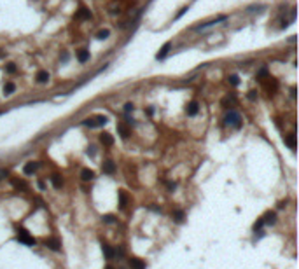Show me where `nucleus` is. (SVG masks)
Returning a JSON list of instances; mask_svg holds the SVG:
<instances>
[{
	"label": "nucleus",
	"instance_id": "nucleus-11",
	"mask_svg": "<svg viewBox=\"0 0 299 269\" xmlns=\"http://www.w3.org/2000/svg\"><path fill=\"white\" fill-rule=\"evenodd\" d=\"M119 208L121 210H126L128 208V203H130V198H128V194L124 192V190H119Z\"/></svg>",
	"mask_w": 299,
	"mask_h": 269
},
{
	"label": "nucleus",
	"instance_id": "nucleus-38",
	"mask_svg": "<svg viewBox=\"0 0 299 269\" xmlns=\"http://www.w3.org/2000/svg\"><path fill=\"white\" fill-rule=\"evenodd\" d=\"M105 269H114V268H112V266H107V268H105Z\"/></svg>",
	"mask_w": 299,
	"mask_h": 269
},
{
	"label": "nucleus",
	"instance_id": "nucleus-8",
	"mask_svg": "<svg viewBox=\"0 0 299 269\" xmlns=\"http://www.w3.org/2000/svg\"><path fill=\"white\" fill-rule=\"evenodd\" d=\"M128 264H130L131 269H145V260L138 259V257H131L128 260Z\"/></svg>",
	"mask_w": 299,
	"mask_h": 269
},
{
	"label": "nucleus",
	"instance_id": "nucleus-19",
	"mask_svg": "<svg viewBox=\"0 0 299 269\" xmlns=\"http://www.w3.org/2000/svg\"><path fill=\"white\" fill-rule=\"evenodd\" d=\"M172 219L175 220V222H184L186 213H184L182 210H175V211H172Z\"/></svg>",
	"mask_w": 299,
	"mask_h": 269
},
{
	"label": "nucleus",
	"instance_id": "nucleus-13",
	"mask_svg": "<svg viewBox=\"0 0 299 269\" xmlns=\"http://www.w3.org/2000/svg\"><path fill=\"white\" fill-rule=\"evenodd\" d=\"M81 178H82V182H91L94 178V171L89 168H82L81 169Z\"/></svg>",
	"mask_w": 299,
	"mask_h": 269
},
{
	"label": "nucleus",
	"instance_id": "nucleus-33",
	"mask_svg": "<svg viewBox=\"0 0 299 269\" xmlns=\"http://www.w3.org/2000/svg\"><path fill=\"white\" fill-rule=\"evenodd\" d=\"M248 100H252V101L257 100V91H248Z\"/></svg>",
	"mask_w": 299,
	"mask_h": 269
},
{
	"label": "nucleus",
	"instance_id": "nucleus-6",
	"mask_svg": "<svg viewBox=\"0 0 299 269\" xmlns=\"http://www.w3.org/2000/svg\"><path fill=\"white\" fill-rule=\"evenodd\" d=\"M198 112H199V103H198V101H189L187 107H186V114L189 117H194Z\"/></svg>",
	"mask_w": 299,
	"mask_h": 269
},
{
	"label": "nucleus",
	"instance_id": "nucleus-32",
	"mask_svg": "<svg viewBox=\"0 0 299 269\" xmlns=\"http://www.w3.org/2000/svg\"><path fill=\"white\" fill-rule=\"evenodd\" d=\"M262 226H264V222H262V219H259L257 222L254 224V231H256V232H257V231H261V227H262Z\"/></svg>",
	"mask_w": 299,
	"mask_h": 269
},
{
	"label": "nucleus",
	"instance_id": "nucleus-7",
	"mask_svg": "<svg viewBox=\"0 0 299 269\" xmlns=\"http://www.w3.org/2000/svg\"><path fill=\"white\" fill-rule=\"evenodd\" d=\"M115 163L114 161H105V163H102V171L105 173V175H114L115 173Z\"/></svg>",
	"mask_w": 299,
	"mask_h": 269
},
{
	"label": "nucleus",
	"instance_id": "nucleus-20",
	"mask_svg": "<svg viewBox=\"0 0 299 269\" xmlns=\"http://www.w3.org/2000/svg\"><path fill=\"white\" fill-rule=\"evenodd\" d=\"M10 184L16 187V189H21V190H26L28 189V185L23 182V180H18V178H10Z\"/></svg>",
	"mask_w": 299,
	"mask_h": 269
},
{
	"label": "nucleus",
	"instance_id": "nucleus-14",
	"mask_svg": "<svg viewBox=\"0 0 299 269\" xmlns=\"http://www.w3.org/2000/svg\"><path fill=\"white\" fill-rule=\"evenodd\" d=\"M102 252L107 259H114V257H115V250H114L110 245H107V243H102Z\"/></svg>",
	"mask_w": 299,
	"mask_h": 269
},
{
	"label": "nucleus",
	"instance_id": "nucleus-36",
	"mask_svg": "<svg viewBox=\"0 0 299 269\" xmlns=\"http://www.w3.org/2000/svg\"><path fill=\"white\" fill-rule=\"evenodd\" d=\"M88 154H89V156H94V154H96V150H94V145H91V147L88 149Z\"/></svg>",
	"mask_w": 299,
	"mask_h": 269
},
{
	"label": "nucleus",
	"instance_id": "nucleus-26",
	"mask_svg": "<svg viewBox=\"0 0 299 269\" xmlns=\"http://www.w3.org/2000/svg\"><path fill=\"white\" fill-rule=\"evenodd\" d=\"M82 124H84V126H88V128H98V126H96V119H94V117H88V119H84Z\"/></svg>",
	"mask_w": 299,
	"mask_h": 269
},
{
	"label": "nucleus",
	"instance_id": "nucleus-22",
	"mask_svg": "<svg viewBox=\"0 0 299 269\" xmlns=\"http://www.w3.org/2000/svg\"><path fill=\"white\" fill-rule=\"evenodd\" d=\"M77 18L79 19H91V12H89V9H79V12H77Z\"/></svg>",
	"mask_w": 299,
	"mask_h": 269
},
{
	"label": "nucleus",
	"instance_id": "nucleus-28",
	"mask_svg": "<svg viewBox=\"0 0 299 269\" xmlns=\"http://www.w3.org/2000/svg\"><path fill=\"white\" fill-rule=\"evenodd\" d=\"M94 119H96V126H105V124L109 122V119H107V115H96Z\"/></svg>",
	"mask_w": 299,
	"mask_h": 269
},
{
	"label": "nucleus",
	"instance_id": "nucleus-4",
	"mask_svg": "<svg viewBox=\"0 0 299 269\" xmlns=\"http://www.w3.org/2000/svg\"><path fill=\"white\" fill-rule=\"evenodd\" d=\"M226 19H227V16L220 14V16H217L215 19H210V21H206V23H201V25H198L194 30H205V28H208V26H214V25L220 23V21H226Z\"/></svg>",
	"mask_w": 299,
	"mask_h": 269
},
{
	"label": "nucleus",
	"instance_id": "nucleus-10",
	"mask_svg": "<svg viewBox=\"0 0 299 269\" xmlns=\"http://www.w3.org/2000/svg\"><path fill=\"white\" fill-rule=\"evenodd\" d=\"M49 180H51V184H52V187H54V189H61V187H63V178H61V175H58V173H52L51 177H49Z\"/></svg>",
	"mask_w": 299,
	"mask_h": 269
},
{
	"label": "nucleus",
	"instance_id": "nucleus-16",
	"mask_svg": "<svg viewBox=\"0 0 299 269\" xmlns=\"http://www.w3.org/2000/svg\"><path fill=\"white\" fill-rule=\"evenodd\" d=\"M37 82L39 84H46L47 80H49V72H46V70H40V72H37Z\"/></svg>",
	"mask_w": 299,
	"mask_h": 269
},
{
	"label": "nucleus",
	"instance_id": "nucleus-9",
	"mask_svg": "<svg viewBox=\"0 0 299 269\" xmlns=\"http://www.w3.org/2000/svg\"><path fill=\"white\" fill-rule=\"evenodd\" d=\"M261 219H262V222H264V224L273 226V224H277V213L269 210V211H266V213H264V217H261Z\"/></svg>",
	"mask_w": 299,
	"mask_h": 269
},
{
	"label": "nucleus",
	"instance_id": "nucleus-34",
	"mask_svg": "<svg viewBox=\"0 0 299 269\" xmlns=\"http://www.w3.org/2000/svg\"><path fill=\"white\" fill-rule=\"evenodd\" d=\"M133 109H135V107H133V103H126V105H124V112H126V114L133 112Z\"/></svg>",
	"mask_w": 299,
	"mask_h": 269
},
{
	"label": "nucleus",
	"instance_id": "nucleus-29",
	"mask_svg": "<svg viewBox=\"0 0 299 269\" xmlns=\"http://www.w3.org/2000/svg\"><path fill=\"white\" fill-rule=\"evenodd\" d=\"M102 220L105 222V224H114V222H115V217H114L112 213H107V215H103L102 217Z\"/></svg>",
	"mask_w": 299,
	"mask_h": 269
},
{
	"label": "nucleus",
	"instance_id": "nucleus-15",
	"mask_svg": "<svg viewBox=\"0 0 299 269\" xmlns=\"http://www.w3.org/2000/svg\"><path fill=\"white\" fill-rule=\"evenodd\" d=\"M117 131H119V135H121V138H123V140H126L130 135H131L130 128H128L126 124H123V122H121V124H117Z\"/></svg>",
	"mask_w": 299,
	"mask_h": 269
},
{
	"label": "nucleus",
	"instance_id": "nucleus-35",
	"mask_svg": "<svg viewBox=\"0 0 299 269\" xmlns=\"http://www.w3.org/2000/svg\"><path fill=\"white\" fill-rule=\"evenodd\" d=\"M37 185H39V189H40V190L46 189V182H44V180H39V182H37Z\"/></svg>",
	"mask_w": 299,
	"mask_h": 269
},
{
	"label": "nucleus",
	"instance_id": "nucleus-39",
	"mask_svg": "<svg viewBox=\"0 0 299 269\" xmlns=\"http://www.w3.org/2000/svg\"><path fill=\"white\" fill-rule=\"evenodd\" d=\"M2 56H4V52H2V51H0V58H2Z\"/></svg>",
	"mask_w": 299,
	"mask_h": 269
},
{
	"label": "nucleus",
	"instance_id": "nucleus-18",
	"mask_svg": "<svg viewBox=\"0 0 299 269\" xmlns=\"http://www.w3.org/2000/svg\"><path fill=\"white\" fill-rule=\"evenodd\" d=\"M100 142H102L103 145H107V147L114 145V138H112V135H109V133H103V135H100Z\"/></svg>",
	"mask_w": 299,
	"mask_h": 269
},
{
	"label": "nucleus",
	"instance_id": "nucleus-24",
	"mask_svg": "<svg viewBox=\"0 0 299 269\" xmlns=\"http://www.w3.org/2000/svg\"><path fill=\"white\" fill-rule=\"evenodd\" d=\"M268 89H269V94H271V93H275V91L278 89V80H277V79H269Z\"/></svg>",
	"mask_w": 299,
	"mask_h": 269
},
{
	"label": "nucleus",
	"instance_id": "nucleus-23",
	"mask_svg": "<svg viewBox=\"0 0 299 269\" xmlns=\"http://www.w3.org/2000/svg\"><path fill=\"white\" fill-rule=\"evenodd\" d=\"M14 91H16V84L14 82H5L4 84V93L5 94H12Z\"/></svg>",
	"mask_w": 299,
	"mask_h": 269
},
{
	"label": "nucleus",
	"instance_id": "nucleus-25",
	"mask_svg": "<svg viewBox=\"0 0 299 269\" xmlns=\"http://www.w3.org/2000/svg\"><path fill=\"white\" fill-rule=\"evenodd\" d=\"M227 82H229L231 86H238V84H240V79H238L236 73H231V75H227Z\"/></svg>",
	"mask_w": 299,
	"mask_h": 269
},
{
	"label": "nucleus",
	"instance_id": "nucleus-31",
	"mask_svg": "<svg viewBox=\"0 0 299 269\" xmlns=\"http://www.w3.org/2000/svg\"><path fill=\"white\" fill-rule=\"evenodd\" d=\"M166 189L170 190V192H173L177 189V182H166Z\"/></svg>",
	"mask_w": 299,
	"mask_h": 269
},
{
	"label": "nucleus",
	"instance_id": "nucleus-12",
	"mask_svg": "<svg viewBox=\"0 0 299 269\" xmlns=\"http://www.w3.org/2000/svg\"><path fill=\"white\" fill-rule=\"evenodd\" d=\"M170 49H172V42H166L165 46H163V47L159 49V52L156 54V60H165V58H166V54L170 52Z\"/></svg>",
	"mask_w": 299,
	"mask_h": 269
},
{
	"label": "nucleus",
	"instance_id": "nucleus-30",
	"mask_svg": "<svg viewBox=\"0 0 299 269\" xmlns=\"http://www.w3.org/2000/svg\"><path fill=\"white\" fill-rule=\"evenodd\" d=\"M16 70H18V68H16V65H14V63H9V65L5 67V72H7V73H16Z\"/></svg>",
	"mask_w": 299,
	"mask_h": 269
},
{
	"label": "nucleus",
	"instance_id": "nucleus-5",
	"mask_svg": "<svg viewBox=\"0 0 299 269\" xmlns=\"http://www.w3.org/2000/svg\"><path fill=\"white\" fill-rule=\"evenodd\" d=\"M39 166H40V163H37V161H28V163L23 166V173L30 177V175H33V173L39 169Z\"/></svg>",
	"mask_w": 299,
	"mask_h": 269
},
{
	"label": "nucleus",
	"instance_id": "nucleus-37",
	"mask_svg": "<svg viewBox=\"0 0 299 269\" xmlns=\"http://www.w3.org/2000/svg\"><path fill=\"white\" fill-rule=\"evenodd\" d=\"M61 60H63V61H67V60H68V54H67V52H63V56H61Z\"/></svg>",
	"mask_w": 299,
	"mask_h": 269
},
{
	"label": "nucleus",
	"instance_id": "nucleus-21",
	"mask_svg": "<svg viewBox=\"0 0 299 269\" xmlns=\"http://www.w3.org/2000/svg\"><path fill=\"white\" fill-rule=\"evenodd\" d=\"M283 140H285V143L289 145V149H292V150L296 149V135H294V133H292V135H287Z\"/></svg>",
	"mask_w": 299,
	"mask_h": 269
},
{
	"label": "nucleus",
	"instance_id": "nucleus-17",
	"mask_svg": "<svg viewBox=\"0 0 299 269\" xmlns=\"http://www.w3.org/2000/svg\"><path fill=\"white\" fill-rule=\"evenodd\" d=\"M77 60L81 61V63L89 61V51H88V49H79V51H77Z\"/></svg>",
	"mask_w": 299,
	"mask_h": 269
},
{
	"label": "nucleus",
	"instance_id": "nucleus-1",
	"mask_svg": "<svg viewBox=\"0 0 299 269\" xmlns=\"http://www.w3.org/2000/svg\"><path fill=\"white\" fill-rule=\"evenodd\" d=\"M224 122H226L227 126H233L235 130H240L241 128V115L238 114L236 110H229L226 114V117H224Z\"/></svg>",
	"mask_w": 299,
	"mask_h": 269
},
{
	"label": "nucleus",
	"instance_id": "nucleus-3",
	"mask_svg": "<svg viewBox=\"0 0 299 269\" xmlns=\"http://www.w3.org/2000/svg\"><path fill=\"white\" fill-rule=\"evenodd\" d=\"M42 243H44V247H47L52 252H60L61 250V243H60V239H56V238H46Z\"/></svg>",
	"mask_w": 299,
	"mask_h": 269
},
{
	"label": "nucleus",
	"instance_id": "nucleus-27",
	"mask_svg": "<svg viewBox=\"0 0 299 269\" xmlns=\"http://www.w3.org/2000/svg\"><path fill=\"white\" fill-rule=\"evenodd\" d=\"M109 35H110V30H100L98 33H96V39H100V40H105V39H109Z\"/></svg>",
	"mask_w": 299,
	"mask_h": 269
},
{
	"label": "nucleus",
	"instance_id": "nucleus-2",
	"mask_svg": "<svg viewBox=\"0 0 299 269\" xmlns=\"http://www.w3.org/2000/svg\"><path fill=\"white\" fill-rule=\"evenodd\" d=\"M16 239L23 243V245H28V247H33L35 243H37V239L30 236V232L26 229H23V227H18V234H16Z\"/></svg>",
	"mask_w": 299,
	"mask_h": 269
}]
</instances>
